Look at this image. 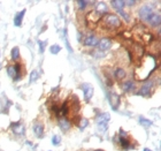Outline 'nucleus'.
I'll return each instance as SVG.
<instances>
[{"label":"nucleus","mask_w":161,"mask_h":151,"mask_svg":"<svg viewBox=\"0 0 161 151\" xmlns=\"http://www.w3.org/2000/svg\"><path fill=\"white\" fill-rule=\"evenodd\" d=\"M100 25L101 28L106 30H116L122 27V21L119 15L114 13H107L104 16H101L100 20Z\"/></svg>","instance_id":"f257e3e1"},{"label":"nucleus","mask_w":161,"mask_h":151,"mask_svg":"<svg viewBox=\"0 0 161 151\" xmlns=\"http://www.w3.org/2000/svg\"><path fill=\"white\" fill-rule=\"evenodd\" d=\"M154 88H155V83L154 81H145L143 83L142 88L138 90V92H136L137 95L142 96V97H150L152 96V93L154 91Z\"/></svg>","instance_id":"f03ea898"},{"label":"nucleus","mask_w":161,"mask_h":151,"mask_svg":"<svg viewBox=\"0 0 161 151\" xmlns=\"http://www.w3.org/2000/svg\"><path fill=\"white\" fill-rule=\"evenodd\" d=\"M154 8L150 5H144L138 9V18H140L144 22H147L150 18L154 14Z\"/></svg>","instance_id":"7ed1b4c3"},{"label":"nucleus","mask_w":161,"mask_h":151,"mask_svg":"<svg viewBox=\"0 0 161 151\" xmlns=\"http://www.w3.org/2000/svg\"><path fill=\"white\" fill-rule=\"evenodd\" d=\"M101 20V15L98 14L93 8H92L90 12L86 14L85 16V21H86V25H92V24H98Z\"/></svg>","instance_id":"20e7f679"},{"label":"nucleus","mask_w":161,"mask_h":151,"mask_svg":"<svg viewBox=\"0 0 161 151\" xmlns=\"http://www.w3.org/2000/svg\"><path fill=\"white\" fill-rule=\"evenodd\" d=\"M112 45H113V42H112V39L109 37H103L98 42L97 49L98 51H100V52H105V51H108L109 49L112 47Z\"/></svg>","instance_id":"39448f33"},{"label":"nucleus","mask_w":161,"mask_h":151,"mask_svg":"<svg viewBox=\"0 0 161 151\" xmlns=\"http://www.w3.org/2000/svg\"><path fill=\"white\" fill-rule=\"evenodd\" d=\"M80 89L83 90V93H84V100L85 102H90V99L93 97V93H94V89L92 87V84H90V83H83L80 86Z\"/></svg>","instance_id":"423d86ee"},{"label":"nucleus","mask_w":161,"mask_h":151,"mask_svg":"<svg viewBox=\"0 0 161 151\" xmlns=\"http://www.w3.org/2000/svg\"><path fill=\"white\" fill-rule=\"evenodd\" d=\"M98 42H99V37H98V36L93 35V34H89V35L84 38L83 45L85 47H91L92 49V47H97Z\"/></svg>","instance_id":"0eeeda50"},{"label":"nucleus","mask_w":161,"mask_h":151,"mask_svg":"<svg viewBox=\"0 0 161 151\" xmlns=\"http://www.w3.org/2000/svg\"><path fill=\"white\" fill-rule=\"evenodd\" d=\"M120 95H117L116 92L114 91H112V92L109 93V97H108V100H109V105H110V107L113 109V110H117L119 109V106H120Z\"/></svg>","instance_id":"6e6552de"},{"label":"nucleus","mask_w":161,"mask_h":151,"mask_svg":"<svg viewBox=\"0 0 161 151\" xmlns=\"http://www.w3.org/2000/svg\"><path fill=\"white\" fill-rule=\"evenodd\" d=\"M71 121L69 120L68 118H59L58 119V126L59 128L62 130L63 133H67L69 129L71 128Z\"/></svg>","instance_id":"1a4fd4ad"},{"label":"nucleus","mask_w":161,"mask_h":151,"mask_svg":"<svg viewBox=\"0 0 161 151\" xmlns=\"http://www.w3.org/2000/svg\"><path fill=\"white\" fill-rule=\"evenodd\" d=\"M11 128L12 130H13V133L15 134L16 136H23L24 133H25V127H24V125L21 121L12 123Z\"/></svg>","instance_id":"9d476101"},{"label":"nucleus","mask_w":161,"mask_h":151,"mask_svg":"<svg viewBox=\"0 0 161 151\" xmlns=\"http://www.w3.org/2000/svg\"><path fill=\"white\" fill-rule=\"evenodd\" d=\"M32 130H34V134L38 137V139H43L44 133H45V126H44L40 121H37L34 123Z\"/></svg>","instance_id":"9b49d317"},{"label":"nucleus","mask_w":161,"mask_h":151,"mask_svg":"<svg viewBox=\"0 0 161 151\" xmlns=\"http://www.w3.org/2000/svg\"><path fill=\"white\" fill-rule=\"evenodd\" d=\"M121 89L124 91V92H131L136 90V82L133 80H126L121 83Z\"/></svg>","instance_id":"f8f14e48"},{"label":"nucleus","mask_w":161,"mask_h":151,"mask_svg":"<svg viewBox=\"0 0 161 151\" xmlns=\"http://www.w3.org/2000/svg\"><path fill=\"white\" fill-rule=\"evenodd\" d=\"M113 77H114V80L116 81H124V79L126 77V72L124 68H122V67H116L114 70H113Z\"/></svg>","instance_id":"ddd939ff"},{"label":"nucleus","mask_w":161,"mask_h":151,"mask_svg":"<svg viewBox=\"0 0 161 151\" xmlns=\"http://www.w3.org/2000/svg\"><path fill=\"white\" fill-rule=\"evenodd\" d=\"M110 6L114 8L115 11L117 12V14L120 15L122 12H124V8H126V2L123 0H112L110 2ZM116 14V15H117Z\"/></svg>","instance_id":"4468645a"},{"label":"nucleus","mask_w":161,"mask_h":151,"mask_svg":"<svg viewBox=\"0 0 161 151\" xmlns=\"http://www.w3.org/2000/svg\"><path fill=\"white\" fill-rule=\"evenodd\" d=\"M93 9H94L98 14H100L101 16H104L105 14L108 13V6H107L106 2H104V1H98V2H96Z\"/></svg>","instance_id":"2eb2a0df"},{"label":"nucleus","mask_w":161,"mask_h":151,"mask_svg":"<svg viewBox=\"0 0 161 151\" xmlns=\"http://www.w3.org/2000/svg\"><path fill=\"white\" fill-rule=\"evenodd\" d=\"M147 23L152 27V28H159L161 24V16L159 13H154L151 18H150V20L147 21Z\"/></svg>","instance_id":"dca6fc26"},{"label":"nucleus","mask_w":161,"mask_h":151,"mask_svg":"<svg viewBox=\"0 0 161 151\" xmlns=\"http://www.w3.org/2000/svg\"><path fill=\"white\" fill-rule=\"evenodd\" d=\"M76 5L80 12H84L87 9V7L90 5H96V2L94 1H86V0H78V1H76Z\"/></svg>","instance_id":"f3484780"},{"label":"nucleus","mask_w":161,"mask_h":151,"mask_svg":"<svg viewBox=\"0 0 161 151\" xmlns=\"http://www.w3.org/2000/svg\"><path fill=\"white\" fill-rule=\"evenodd\" d=\"M109 119H110V114L107 113V112H104V113H99V116H97V118H96V121H97V125L108 123Z\"/></svg>","instance_id":"a211bd4d"},{"label":"nucleus","mask_w":161,"mask_h":151,"mask_svg":"<svg viewBox=\"0 0 161 151\" xmlns=\"http://www.w3.org/2000/svg\"><path fill=\"white\" fill-rule=\"evenodd\" d=\"M14 68H15V77L13 79L15 82H18L21 79H22V64L21 62H15V65H14Z\"/></svg>","instance_id":"6ab92c4d"},{"label":"nucleus","mask_w":161,"mask_h":151,"mask_svg":"<svg viewBox=\"0 0 161 151\" xmlns=\"http://www.w3.org/2000/svg\"><path fill=\"white\" fill-rule=\"evenodd\" d=\"M25 15V9H23L21 12L16 13L15 18H14V25L15 27H21L22 25V21H23V16Z\"/></svg>","instance_id":"aec40b11"},{"label":"nucleus","mask_w":161,"mask_h":151,"mask_svg":"<svg viewBox=\"0 0 161 151\" xmlns=\"http://www.w3.org/2000/svg\"><path fill=\"white\" fill-rule=\"evenodd\" d=\"M11 58L12 60L14 61V62H18V60L21 58V55H20V49L17 46L13 47L11 51Z\"/></svg>","instance_id":"412c9836"},{"label":"nucleus","mask_w":161,"mask_h":151,"mask_svg":"<svg viewBox=\"0 0 161 151\" xmlns=\"http://www.w3.org/2000/svg\"><path fill=\"white\" fill-rule=\"evenodd\" d=\"M89 125H90L89 119H86V118H80V119H78V125H77V126H78L80 132H83Z\"/></svg>","instance_id":"4be33fe9"},{"label":"nucleus","mask_w":161,"mask_h":151,"mask_svg":"<svg viewBox=\"0 0 161 151\" xmlns=\"http://www.w3.org/2000/svg\"><path fill=\"white\" fill-rule=\"evenodd\" d=\"M142 38H143V41L145 42L146 44H151V43L155 39L154 35L149 34V32H144V34H142Z\"/></svg>","instance_id":"5701e85b"},{"label":"nucleus","mask_w":161,"mask_h":151,"mask_svg":"<svg viewBox=\"0 0 161 151\" xmlns=\"http://www.w3.org/2000/svg\"><path fill=\"white\" fill-rule=\"evenodd\" d=\"M139 123H140V125L145 128H149L153 125V122L151 121V120H149V119H145V118H143V116H140V118H139Z\"/></svg>","instance_id":"b1692460"},{"label":"nucleus","mask_w":161,"mask_h":151,"mask_svg":"<svg viewBox=\"0 0 161 151\" xmlns=\"http://www.w3.org/2000/svg\"><path fill=\"white\" fill-rule=\"evenodd\" d=\"M62 39H63V42H64V44H66V47H67V50H68V52H69V53H71V52H73V49L70 47V44H69L68 38H67V30H66V29H63V36H62Z\"/></svg>","instance_id":"393cba45"},{"label":"nucleus","mask_w":161,"mask_h":151,"mask_svg":"<svg viewBox=\"0 0 161 151\" xmlns=\"http://www.w3.org/2000/svg\"><path fill=\"white\" fill-rule=\"evenodd\" d=\"M7 74H8V76L12 77V79L15 77V68H14V65L7 66Z\"/></svg>","instance_id":"a878e982"},{"label":"nucleus","mask_w":161,"mask_h":151,"mask_svg":"<svg viewBox=\"0 0 161 151\" xmlns=\"http://www.w3.org/2000/svg\"><path fill=\"white\" fill-rule=\"evenodd\" d=\"M50 51H51L52 54H59V52L61 51V46L58 45V44H54V45H52L50 47Z\"/></svg>","instance_id":"bb28decb"},{"label":"nucleus","mask_w":161,"mask_h":151,"mask_svg":"<svg viewBox=\"0 0 161 151\" xmlns=\"http://www.w3.org/2000/svg\"><path fill=\"white\" fill-rule=\"evenodd\" d=\"M38 77H39L38 72H37V70H32V72H31V74H30V83H34V81H37V80H38Z\"/></svg>","instance_id":"cd10ccee"},{"label":"nucleus","mask_w":161,"mask_h":151,"mask_svg":"<svg viewBox=\"0 0 161 151\" xmlns=\"http://www.w3.org/2000/svg\"><path fill=\"white\" fill-rule=\"evenodd\" d=\"M61 143V137L59 135H53L52 136V144L53 145H59Z\"/></svg>","instance_id":"c85d7f7f"},{"label":"nucleus","mask_w":161,"mask_h":151,"mask_svg":"<svg viewBox=\"0 0 161 151\" xmlns=\"http://www.w3.org/2000/svg\"><path fill=\"white\" fill-rule=\"evenodd\" d=\"M107 128H108V123H101V125H98V132L99 133H105L107 132Z\"/></svg>","instance_id":"c756f323"},{"label":"nucleus","mask_w":161,"mask_h":151,"mask_svg":"<svg viewBox=\"0 0 161 151\" xmlns=\"http://www.w3.org/2000/svg\"><path fill=\"white\" fill-rule=\"evenodd\" d=\"M46 43L47 42H41V41H38V44H39V52L43 54V53L45 52V47H46Z\"/></svg>","instance_id":"7c9ffc66"},{"label":"nucleus","mask_w":161,"mask_h":151,"mask_svg":"<svg viewBox=\"0 0 161 151\" xmlns=\"http://www.w3.org/2000/svg\"><path fill=\"white\" fill-rule=\"evenodd\" d=\"M59 109H60V106H58L57 104H53L51 106V112L52 113H54L55 116H58V113H59Z\"/></svg>","instance_id":"2f4dec72"},{"label":"nucleus","mask_w":161,"mask_h":151,"mask_svg":"<svg viewBox=\"0 0 161 151\" xmlns=\"http://www.w3.org/2000/svg\"><path fill=\"white\" fill-rule=\"evenodd\" d=\"M117 136H120V137H124V139H129V134L126 133V132H124L122 128L119 130V135H117Z\"/></svg>","instance_id":"473e14b6"},{"label":"nucleus","mask_w":161,"mask_h":151,"mask_svg":"<svg viewBox=\"0 0 161 151\" xmlns=\"http://www.w3.org/2000/svg\"><path fill=\"white\" fill-rule=\"evenodd\" d=\"M124 2H126V6H129V7L136 6V5H137V1H130V0H126V1H124Z\"/></svg>","instance_id":"72a5a7b5"},{"label":"nucleus","mask_w":161,"mask_h":151,"mask_svg":"<svg viewBox=\"0 0 161 151\" xmlns=\"http://www.w3.org/2000/svg\"><path fill=\"white\" fill-rule=\"evenodd\" d=\"M143 151H152V150H151V149H149V148H145Z\"/></svg>","instance_id":"f704fd0d"},{"label":"nucleus","mask_w":161,"mask_h":151,"mask_svg":"<svg viewBox=\"0 0 161 151\" xmlns=\"http://www.w3.org/2000/svg\"><path fill=\"white\" fill-rule=\"evenodd\" d=\"M94 151H104V150H101V149H98V150H94Z\"/></svg>","instance_id":"c9c22d12"},{"label":"nucleus","mask_w":161,"mask_h":151,"mask_svg":"<svg viewBox=\"0 0 161 151\" xmlns=\"http://www.w3.org/2000/svg\"><path fill=\"white\" fill-rule=\"evenodd\" d=\"M0 69H1V65H0Z\"/></svg>","instance_id":"e433bc0d"},{"label":"nucleus","mask_w":161,"mask_h":151,"mask_svg":"<svg viewBox=\"0 0 161 151\" xmlns=\"http://www.w3.org/2000/svg\"><path fill=\"white\" fill-rule=\"evenodd\" d=\"M0 57H1V54H0Z\"/></svg>","instance_id":"4c0bfd02"}]
</instances>
